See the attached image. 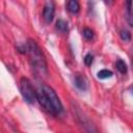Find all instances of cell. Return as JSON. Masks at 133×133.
I'll list each match as a JSON object with an SVG mask.
<instances>
[{
	"label": "cell",
	"mask_w": 133,
	"mask_h": 133,
	"mask_svg": "<svg viewBox=\"0 0 133 133\" xmlns=\"http://www.w3.org/2000/svg\"><path fill=\"white\" fill-rule=\"evenodd\" d=\"M26 53L28 54L32 66L39 72L41 74H47V62L45 55L39 48V46L36 44L33 39H28L26 46Z\"/></svg>",
	"instance_id": "cell-1"
},
{
	"label": "cell",
	"mask_w": 133,
	"mask_h": 133,
	"mask_svg": "<svg viewBox=\"0 0 133 133\" xmlns=\"http://www.w3.org/2000/svg\"><path fill=\"white\" fill-rule=\"evenodd\" d=\"M19 85H20L21 95L25 100V102H27L28 104H33L36 101V91L33 88L30 80L26 77H22L20 79Z\"/></svg>",
	"instance_id": "cell-2"
},
{
	"label": "cell",
	"mask_w": 133,
	"mask_h": 133,
	"mask_svg": "<svg viewBox=\"0 0 133 133\" xmlns=\"http://www.w3.org/2000/svg\"><path fill=\"white\" fill-rule=\"evenodd\" d=\"M42 89L44 90V92L48 99V102H49L51 109H52V113L53 114H60L63 111V107H62L61 101L59 100L55 90L48 85H44Z\"/></svg>",
	"instance_id": "cell-3"
},
{
	"label": "cell",
	"mask_w": 133,
	"mask_h": 133,
	"mask_svg": "<svg viewBox=\"0 0 133 133\" xmlns=\"http://www.w3.org/2000/svg\"><path fill=\"white\" fill-rule=\"evenodd\" d=\"M77 117H78L79 123H80L81 126L84 128V130H85L86 133H100L99 130L96 128V126H95L84 114H82L80 110L77 111Z\"/></svg>",
	"instance_id": "cell-4"
},
{
	"label": "cell",
	"mask_w": 133,
	"mask_h": 133,
	"mask_svg": "<svg viewBox=\"0 0 133 133\" xmlns=\"http://www.w3.org/2000/svg\"><path fill=\"white\" fill-rule=\"evenodd\" d=\"M54 14H55V4L53 1H47L44 5V10H43V17L47 23H50L54 19Z\"/></svg>",
	"instance_id": "cell-5"
},
{
	"label": "cell",
	"mask_w": 133,
	"mask_h": 133,
	"mask_svg": "<svg viewBox=\"0 0 133 133\" xmlns=\"http://www.w3.org/2000/svg\"><path fill=\"white\" fill-rule=\"evenodd\" d=\"M74 84L80 90H86L88 88V80L82 74H75V76H74Z\"/></svg>",
	"instance_id": "cell-6"
},
{
	"label": "cell",
	"mask_w": 133,
	"mask_h": 133,
	"mask_svg": "<svg viewBox=\"0 0 133 133\" xmlns=\"http://www.w3.org/2000/svg\"><path fill=\"white\" fill-rule=\"evenodd\" d=\"M36 100L38 101V103L41 104V106L44 107V109H46V110H48L49 112L52 113L51 106H50V104L48 102V99H47V97H46V95H45V92H44L43 89H39L38 91H36Z\"/></svg>",
	"instance_id": "cell-7"
},
{
	"label": "cell",
	"mask_w": 133,
	"mask_h": 133,
	"mask_svg": "<svg viewBox=\"0 0 133 133\" xmlns=\"http://www.w3.org/2000/svg\"><path fill=\"white\" fill-rule=\"evenodd\" d=\"M68 9L72 14H77L80 10V4L76 0H71L68 2Z\"/></svg>",
	"instance_id": "cell-8"
},
{
	"label": "cell",
	"mask_w": 133,
	"mask_h": 133,
	"mask_svg": "<svg viewBox=\"0 0 133 133\" xmlns=\"http://www.w3.org/2000/svg\"><path fill=\"white\" fill-rule=\"evenodd\" d=\"M56 29H58V31H60L61 33H66L68 30H69L68 23H66L64 20L59 19V20L56 22Z\"/></svg>",
	"instance_id": "cell-9"
},
{
	"label": "cell",
	"mask_w": 133,
	"mask_h": 133,
	"mask_svg": "<svg viewBox=\"0 0 133 133\" xmlns=\"http://www.w3.org/2000/svg\"><path fill=\"white\" fill-rule=\"evenodd\" d=\"M115 66H116V70L121 73V74H126L127 71H128V68H127V64L124 60L122 59H118L115 63Z\"/></svg>",
	"instance_id": "cell-10"
},
{
	"label": "cell",
	"mask_w": 133,
	"mask_h": 133,
	"mask_svg": "<svg viewBox=\"0 0 133 133\" xmlns=\"http://www.w3.org/2000/svg\"><path fill=\"white\" fill-rule=\"evenodd\" d=\"M97 75H98V78H100V79H107V78H110V77H112L113 73H112L110 70H107V69H103V70L99 71Z\"/></svg>",
	"instance_id": "cell-11"
},
{
	"label": "cell",
	"mask_w": 133,
	"mask_h": 133,
	"mask_svg": "<svg viewBox=\"0 0 133 133\" xmlns=\"http://www.w3.org/2000/svg\"><path fill=\"white\" fill-rule=\"evenodd\" d=\"M82 34H83L84 38H85V39H87V41H92V39H94V37H95L94 30H92V29H90V28H88V27H85V28L83 29Z\"/></svg>",
	"instance_id": "cell-12"
},
{
	"label": "cell",
	"mask_w": 133,
	"mask_h": 133,
	"mask_svg": "<svg viewBox=\"0 0 133 133\" xmlns=\"http://www.w3.org/2000/svg\"><path fill=\"white\" fill-rule=\"evenodd\" d=\"M119 36L124 42H130L131 41V33L126 29H122L119 31Z\"/></svg>",
	"instance_id": "cell-13"
},
{
	"label": "cell",
	"mask_w": 133,
	"mask_h": 133,
	"mask_svg": "<svg viewBox=\"0 0 133 133\" xmlns=\"http://www.w3.org/2000/svg\"><path fill=\"white\" fill-rule=\"evenodd\" d=\"M92 61H94V56H92L90 53H87V54L85 55V57H84V63H85L87 66H89V65H91Z\"/></svg>",
	"instance_id": "cell-14"
},
{
	"label": "cell",
	"mask_w": 133,
	"mask_h": 133,
	"mask_svg": "<svg viewBox=\"0 0 133 133\" xmlns=\"http://www.w3.org/2000/svg\"><path fill=\"white\" fill-rule=\"evenodd\" d=\"M131 1H128L127 2V14H128V19H129V24L130 26H132V21H131V17H132V14H131Z\"/></svg>",
	"instance_id": "cell-15"
}]
</instances>
